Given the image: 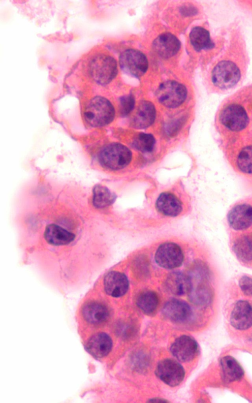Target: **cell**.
Returning a JSON list of instances; mask_svg holds the SVG:
<instances>
[{
  "label": "cell",
  "mask_w": 252,
  "mask_h": 403,
  "mask_svg": "<svg viewBox=\"0 0 252 403\" xmlns=\"http://www.w3.org/2000/svg\"><path fill=\"white\" fill-rule=\"evenodd\" d=\"M115 110L111 102L106 98L96 96L87 103L84 112L87 123L92 127L107 125L114 119Z\"/></svg>",
  "instance_id": "6da1fadb"
},
{
  "label": "cell",
  "mask_w": 252,
  "mask_h": 403,
  "mask_svg": "<svg viewBox=\"0 0 252 403\" xmlns=\"http://www.w3.org/2000/svg\"><path fill=\"white\" fill-rule=\"evenodd\" d=\"M98 159L104 168L117 170L128 165L132 159V153L126 146L120 143H112L100 150Z\"/></svg>",
  "instance_id": "7a4b0ae2"
},
{
  "label": "cell",
  "mask_w": 252,
  "mask_h": 403,
  "mask_svg": "<svg viewBox=\"0 0 252 403\" xmlns=\"http://www.w3.org/2000/svg\"><path fill=\"white\" fill-rule=\"evenodd\" d=\"M89 72L97 84L106 85L117 75V62L112 57L103 54L95 56L89 63Z\"/></svg>",
  "instance_id": "3957f363"
},
{
  "label": "cell",
  "mask_w": 252,
  "mask_h": 403,
  "mask_svg": "<svg viewBox=\"0 0 252 403\" xmlns=\"http://www.w3.org/2000/svg\"><path fill=\"white\" fill-rule=\"evenodd\" d=\"M241 78L240 71L234 62L222 61L213 68L211 79L214 85L221 90L235 86Z\"/></svg>",
  "instance_id": "277c9868"
},
{
  "label": "cell",
  "mask_w": 252,
  "mask_h": 403,
  "mask_svg": "<svg viewBox=\"0 0 252 403\" xmlns=\"http://www.w3.org/2000/svg\"><path fill=\"white\" fill-rule=\"evenodd\" d=\"M159 102L168 108H176L186 100L187 90L183 84L175 81H166L160 84L156 92Z\"/></svg>",
  "instance_id": "5b68a950"
},
{
  "label": "cell",
  "mask_w": 252,
  "mask_h": 403,
  "mask_svg": "<svg viewBox=\"0 0 252 403\" xmlns=\"http://www.w3.org/2000/svg\"><path fill=\"white\" fill-rule=\"evenodd\" d=\"M155 260L160 267L174 269L180 267L184 260L181 247L176 243L167 242L160 244L155 254Z\"/></svg>",
  "instance_id": "8992f818"
},
{
  "label": "cell",
  "mask_w": 252,
  "mask_h": 403,
  "mask_svg": "<svg viewBox=\"0 0 252 403\" xmlns=\"http://www.w3.org/2000/svg\"><path fill=\"white\" fill-rule=\"evenodd\" d=\"M119 63L125 73L136 78L144 75L148 67L146 56L142 52L133 49L126 50L121 53Z\"/></svg>",
  "instance_id": "52a82bcc"
},
{
  "label": "cell",
  "mask_w": 252,
  "mask_h": 403,
  "mask_svg": "<svg viewBox=\"0 0 252 403\" xmlns=\"http://www.w3.org/2000/svg\"><path fill=\"white\" fill-rule=\"evenodd\" d=\"M155 373L158 378L171 387L179 385L185 375L183 366L172 359H165L159 361L157 366Z\"/></svg>",
  "instance_id": "ba28073f"
},
{
  "label": "cell",
  "mask_w": 252,
  "mask_h": 403,
  "mask_svg": "<svg viewBox=\"0 0 252 403\" xmlns=\"http://www.w3.org/2000/svg\"><path fill=\"white\" fill-rule=\"evenodd\" d=\"M220 120L229 129L238 131L245 128L249 118L245 109L240 105L232 104L225 107L220 113Z\"/></svg>",
  "instance_id": "9c48e42d"
},
{
  "label": "cell",
  "mask_w": 252,
  "mask_h": 403,
  "mask_svg": "<svg viewBox=\"0 0 252 403\" xmlns=\"http://www.w3.org/2000/svg\"><path fill=\"white\" fill-rule=\"evenodd\" d=\"M170 352L178 360L188 362L192 360L199 351L198 345L192 337L182 335L175 340L172 344Z\"/></svg>",
  "instance_id": "30bf717a"
},
{
  "label": "cell",
  "mask_w": 252,
  "mask_h": 403,
  "mask_svg": "<svg viewBox=\"0 0 252 403\" xmlns=\"http://www.w3.org/2000/svg\"><path fill=\"white\" fill-rule=\"evenodd\" d=\"M103 287L107 295L115 298L120 297L128 291L129 281L125 274L111 271L104 277Z\"/></svg>",
  "instance_id": "8fae6325"
},
{
  "label": "cell",
  "mask_w": 252,
  "mask_h": 403,
  "mask_svg": "<svg viewBox=\"0 0 252 403\" xmlns=\"http://www.w3.org/2000/svg\"><path fill=\"white\" fill-rule=\"evenodd\" d=\"M227 221L235 230H243L252 225V206L247 204H238L228 212Z\"/></svg>",
  "instance_id": "7c38bea8"
},
{
  "label": "cell",
  "mask_w": 252,
  "mask_h": 403,
  "mask_svg": "<svg viewBox=\"0 0 252 403\" xmlns=\"http://www.w3.org/2000/svg\"><path fill=\"white\" fill-rule=\"evenodd\" d=\"M164 286L169 293L183 295L189 293L192 287L191 278L189 275L180 271L169 273L166 278Z\"/></svg>",
  "instance_id": "4fadbf2b"
},
{
  "label": "cell",
  "mask_w": 252,
  "mask_h": 403,
  "mask_svg": "<svg viewBox=\"0 0 252 403\" xmlns=\"http://www.w3.org/2000/svg\"><path fill=\"white\" fill-rule=\"evenodd\" d=\"M230 321L236 329L244 330L252 326V307L245 300H240L235 305L231 313Z\"/></svg>",
  "instance_id": "5bb4252c"
},
{
  "label": "cell",
  "mask_w": 252,
  "mask_h": 403,
  "mask_svg": "<svg viewBox=\"0 0 252 403\" xmlns=\"http://www.w3.org/2000/svg\"><path fill=\"white\" fill-rule=\"evenodd\" d=\"M163 315L172 321L183 322L188 320L191 315V309L184 301L172 299L168 301L162 310Z\"/></svg>",
  "instance_id": "9a60e30c"
},
{
  "label": "cell",
  "mask_w": 252,
  "mask_h": 403,
  "mask_svg": "<svg viewBox=\"0 0 252 403\" xmlns=\"http://www.w3.org/2000/svg\"><path fill=\"white\" fill-rule=\"evenodd\" d=\"M180 40L169 32L162 33L153 41V47L156 53L163 58L175 55L180 48Z\"/></svg>",
  "instance_id": "2e32d148"
},
{
  "label": "cell",
  "mask_w": 252,
  "mask_h": 403,
  "mask_svg": "<svg viewBox=\"0 0 252 403\" xmlns=\"http://www.w3.org/2000/svg\"><path fill=\"white\" fill-rule=\"evenodd\" d=\"M156 115V108L152 102L147 100L141 101L132 117L131 125L138 129L145 128L154 123Z\"/></svg>",
  "instance_id": "e0dca14e"
},
{
  "label": "cell",
  "mask_w": 252,
  "mask_h": 403,
  "mask_svg": "<svg viewBox=\"0 0 252 403\" xmlns=\"http://www.w3.org/2000/svg\"><path fill=\"white\" fill-rule=\"evenodd\" d=\"M156 207L159 213L170 217L178 216L183 210L182 202L169 192H162L159 195L156 202Z\"/></svg>",
  "instance_id": "ac0fdd59"
},
{
  "label": "cell",
  "mask_w": 252,
  "mask_h": 403,
  "mask_svg": "<svg viewBox=\"0 0 252 403\" xmlns=\"http://www.w3.org/2000/svg\"><path fill=\"white\" fill-rule=\"evenodd\" d=\"M112 341L110 337L103 332L93 335L86 344V350L93 356L102 358L109 354L112 348Z\"/></svg>",
  "instance_id": "d6986e66"
},
{
  "label": "cell",
  "mask_w": 252,
  "mask_h": 403,
  "mask_svg": "<svg viewBox=\"0 0 252 403\" xmlns=\"http://www.w3.org/2000/svg\"><path fill=\"white\" fill-rule=\"evenodd\" d=\"M46 241L53 246L67 245L74 239L75 235L63 226L55 223L48 224L44 232Z\"/></svg>",
  "instance_id": "ffe728a7"
},
{
  "label": "cell",
  "mask_w": 252,
  "mask_h": 403,
  "mask_svg": "<svg viewBox=\"0 0 252 403\" xmlns=\"http://www.w3.org/2000/svg\"><path fill=\"white\" fill-rule=\"evenodd\" d=\"M82 313L88 323L94 325L104 323L109 315V311L106 306L96 301H91L86 304L82 308Z\"/></svg>",
  "instance_id": "44dd1931"
},
{
  "label": "cell",
  "mask_w": 252,
  "mask_h": 403,
  "mask_svg": "<svg viewBox=\"0 0 252 403\" xmlns=\"http://www.w3.org/2000/svg\"><path fill=\"white\" fill-rule=\"evenodd\" d=\"M220 366L222 378L226 382L240 380L244 376L242 367L232 356L227 355L222 357L220 361Z\"/></svg>",
  "instance_id": "7402d4cb"
},
{
  "label": "cell",
  "mask_w": 252,
  "mask_h": 403,
  "mask_svg": "<svg viewBox=\"0 0 252 403\" xmlns=\"http://www.w3.org/2000/svg\"><path fill=\"white\" fill-rule=\"evenodd\" d=\"M232 250L240 261L252 263V235L242 234L237 237L232 243Z\"/></svg>",
  "instance_id": "603a6c76"
},
{
  "label": "cell",
  "mask_w": 252,
  "mask_h": 403,
  "mask_svg": "<svg viewBox=\"0 0 252 403\" xmlns=\"http://www.w3.org/2000/svg\"><path fill=\"white\" fill-rule=\"evenodd\" d=\"M189 39L193 48L197 52L212 49L215 46L210 38L209 32L201 27H195L191 30Z\"/></svg>",
  "instance_id": "cb8c5ba5"
},
{
  "label": "cell",
  "mask_w": 252,
  "mask_h": 403,
  "mask_svg": "<svg viewBox=\"0 0 252 403\" xmlns=\"http://www.w3.org/2000/svg\"><path fill=\"white\" fill-rule=\"evenodd\" d=\"M116 197L115 194L102 185H95L93 188V203L95 208L108 207L115 202Z\"/></svg>",
  "instance_id": "d4e9b609"
},
{
  "label": "cell",
  "mask_w": 252,
  "mask_h": 403,
  "mask_svg": "<svg viewBox=\"0 0 252 403\" xmlns=\"http://www.w3.org/2000/svg\"><path fill=\"white\" fill-rule=\"evenodd\" d=\"M158 303L159 298L157 293L150 290L142 292L136 300L138 307L147 314L154 312L158 308Z\"/></svg>",
  "instance_id": "484cf974"
},
{
  "label": "cell",
  "mask_w": 252,
  "mask_h": 403,
  "mask_svg": "<svg viewBox=\"0 0 252 403\" xmlns=\"http://www.w3.org/2000/svg\"><path fill=\"white\" fill-rule=\"evenodd\" d=\"M188 294L190 301L196 306H206L210 302V292L204 285H197L195 287L192 286Z\"/></svg>",
  "instance_id": "4316f807"
},
{
  "label": "cell",
  "mask_w": 252,
  "mask_h": 403,
  "mask_svg": "<svg viewBox=\"0 0 252 403\" xmlns=\"http://www.w3.org/2000/svg\"><path fill=\"white\" fill-rule=\"evenodd\" d=\"M155 144V139L150 133H139L135 138L133 145L137 150L143 152H152Z\"/></svg>",
  "instance_id": "83f0119b"
},
{
  "label": "cell",
  "mask_w": 252,
  "mask_h": 403,
  "mask_svg": "<svg viewBox=\"0 0 252 403\" xmlns=\"http://www.w3.org/2000/svg\"><path fill=\"white\" fill-rule=\"evenodd\" d=\"M237 165L243 172L252 173V146H247L242 150L238 157Z\"/></svg>",
  "instance_id": "f1b7e54d"
},
{
  "label": "cell",
  "mask_w": 252,
  "mask_h": 403,
  "mask_svg": "<svg viewBox=\"0 0 252 403\" xmlns=\"http://www.w3.org/2000/svg\"><path fill=\"white\" fill-rule=\"evenodd\" d=\"M135 105V99L132 94L124 95L119 99V109L121 114L125 116L130 113Z\"/></svg>",
  "instance_id": "f546056e"
},
{
  "label": "cell",
  "mask_w": 252,
  "mask_h": 403,
  "mask_svg": "<svg viewBox=\"0 0 252 403\" xmlns=\"http://www.w3.org/2000/svg\"><path fill=\"white\" fill-rule=\"evenodd\" d=\"M239 285L243 293L249 296H252V277L243 276L239 280Z\"/></svg>",
  "instance_id": "4dcf8cb0"
},
{
  "label": "cell",
  "mask_w": 252,
  "mask_h": 403,
  "mask_svg": "<svg viewBox=\"0 0 252 403\" xmlns=\"http://www.w3.org/2000/svg\"><path fill=\"white\" fill-rule=\"evenodd\" d=\"M149 402H157V403L159 402V403H160V402H167V401H166V400L160 399V398L159 399L155 398V399H153L150 400V401H149Z\"/></svg>",
  "instance_id": "1f68e13d"
}]
</instances>
